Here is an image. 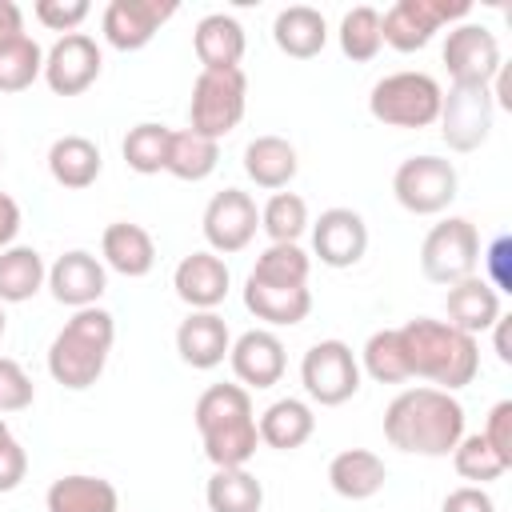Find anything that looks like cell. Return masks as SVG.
<instances>
[{
	"label": "cell",
	"instance_id": "1",
	"mask_svg": "<svg viewBox=\"0 0 512 512\" xmlns=\"http://www.w3.org/2000/svg\"><path fill=\"white\" fill-rule=\"evenodd\" d=\"M464 436V404L444 388H404L384 408V440L408 456H452Z\"/></svg>",
	"mask_w": 512,
	"mask_h": 512
},
{
	"label": "cell",
	"instance_id": "2",
	"mask_svg": "<svg viewBox=\"0 0 512 512\" xmlns=\"http://www.w3.org/2000/svg\"><path fill=\"white\" fill-rule=\"evenodd\" d=\"M396 332H400L404 360H408L412 376H420L444 392H456L476 380V372H480L476 336L452 328L448 320H432V316H416V320L400 324Z\"/></svg>",
	"mask_w": 512,
	"mask_h": 512
},
{
	"label": "cell",
	"instance_id": "3",
	"mask_svg": "<svg viewBox=\"0 0 512 512\" xmlns=\"http://www.w3.org/2000/svg\"><path fill=\"white\" fill-rule=\"evenodd\" d=\"M192 416H196V432L204 440V456L212 460V468H248V460L260 448L248 388L212 384L200 392Z\"/></svg>",
	"mask_w": 512,
	"mask_h": 512
},
{
	"label": "cell",
	"instance_id": "4",
	"mask_svg": "<svg viewBox=\"0 0 512 512\" xmlns=\"http://www.w3.org/2000/svg\"><path fill=\"white\" fill-rule=\"evenodd\" d=\"M112 340H116V320L108 308L92 304V308L72 312V320L48 344V376L72 392L92 388L108 364Z\"/></svg>",
	"mask_w": 512,
	"mask_h": 512
},
{
	"label": "cell",
	"instance_id": "5",
	"mask_svg": "<svg viewBox=\"0 0 512 512\" xmlns=\"http://www.w3.org/2000/svg\"><path fill=\"white\" fill-rule=\"evenodd\" d=\"M444 88L428 72H388L368 92V112L384 128H428L440 116Z\"/></svg>",
	"mask_w": 512,
	"mask_h": 512
},
{
	"label": "cell",
	"instance_id": "6",
	"mask_svg": "<svg viewBox=\"0 0 512 512\" xmlns=\"http://www.w3.org/2000/svg\"><path fill=\"white\" fill-rule=\"evenodd\" d=\"M248 108V76L244 68H224V72H204L192 80V100H188V128L224 140Z\"/></svg>",
	"mask_w": 512,
	"mask_h": 512
},
{
	"label": "cell",
	"instance_id": "7",
	"mask_svg": "<svg viewBox=\"0 0 512 512\" xmlns=\"http://www.w3.org/2000/svg\"><path fill=\"white\" fill-rule=\"evenodd\" d=\"M480 264V232L472 220L464 216H448L440 224H432V232L420 244V272L432 284H460L468 276H476Z\"/></svg>",
	"mask_w": 512,
	"mask_h": 512
},
{
	"label": "cell",
	"instance_id": "8",
	"mask_svg": "<svg viewBox=\"0 0 512 512\" xmlns=\"http://www.w3.org/2000/svg\"><path fill=\"white\" fill-rule=\"evenodd\" d=\"M460 176L444 156H408L392 176V196L412 216H436L456 200Z\"/></svg>",
	"mask_w": 512,
	"mask_h": 512
},
{
	"label": "cell",
	"instance_id": "9",
	"mask_svg": "<svg viewBox=\"0 0 512 512\" xmlns=\"http://www.w3.org/2000/svg\"><path fill=\"white\" fill-rule=\"evenodd\" d=\"M468 12H472L468 0H396L380 16V36L396 52H420L444 24L464 20Z\"/></svg>",
	"mask_w": 512,
	"mask_h": 512
},
{
	"label": "cell",
	"instance_id": "10",
	"mask_svg": "<svg viewBox=\"0 0 512 512\" xmlns=\"http://www.w3.org/2000/svg\"><path fill=\"white\" fill-rule=\"evenodd\" d=\"M300 384L320 408H336L360 392V360L344 340H316L300 360Z\"/></svg>",
	"mask_w": 512,
	"mask_h": 512
},
{
	"label": "cell",
	"instance_id": "11",
	"mask_svg": "<svg viewBox=\"0 0 512 512\" xmlns=\"http://www.w3.org/2000/svg\"><path fill=\"white\" fill-rule=\"evenodd\" d=\"M492 92L484 84H452L440 100V136L452 152H476L492 132Z\"/></svg>",
	"mask_w": 512,
	"mask_h": 512
},
{
	"label": "cell",
	"instance_id": "12",
	"mask_svg": "<svg viewBox=\"0 0 512 512\" xmlns=\"http://www.w3.org/2000/svg\"><path fill=\"white\" fill-rule=\"evenodd\" d=\"M204 240H208V252L216 256H232V252H244L260 228V212H256V200L240 188H224L208 200L204 208Z\"/></svg>",
	"mask_w": 512,
	"mask_h": 512
},
{
	"label": "cell",
	"instance_id": "13",
	"mask_svg": "<svg viewBox=\"0 0 512 512\" xmlns=\"http://www.w3.org/2000/svg\"><path fill=\"white\" fill-rule=\"evenodd\" d=\"M444 68L452 76V84H492V76L500 72V40L484 28V24H456L444 36Z\"/></svg>",
	"mask_w": 512,
	"mask_h": 512
},
{
	"label": "cell",
	"instance_id": "14",
	"mask_svg": "<svg viewBox=\"0 0 512 512\" xmlns=\"http://www.w3.org/2000/svg\"><path fill=\"white\" fill-rule=\"evenodd\" d=\"M100 64H104V56H100L96 40L88 32H68L44 52V84L56 96H80L96 84Z\"/></svg>",
	"mask_w": 512,
	"mask_h": 512
},
{
	"label": "cell",
	"instance_id": "15",
	"mask_svg": "<svg viewBox=\"0 0 512 512\" xmlns=\"http://www.w3.org/2000/svg\"><path fill=\"white\" fill-rule=\"evenodd\" d=\"M176 16L172 0H112L104 8V40L116 52H140L144 44H152V36Z\"/></svg>",
	"mask_w": 512,
	"mask_h": 512
},
{
	"label": "cell",
	"instance_id": "16",
	"mask_svg": "<svg viewBox=\"0 0 512 512\" xmlns=\"http://www.w3.org/2000/svg\"><path fill=\"white\" fill-rule=\"evenodd\" d=\"M308 228H312V256L324 268H352L368 252V224L352 208H328Z\"/></svg>",
	"mask_w": 512,
	"mask_h": 512
},
{
	"label": "cell",
	"instance_id": "17",
	"mask_svg": "<svg viewBox=\"0 0 512 512\" xmlns=\"http://www.w3.org/2000/svg\"><path fill=\"white\" fill-rule=\"evenodd\" d=\"M108 288V272H104V260H96L92 252L84 248H72L64 256H56V264L48 268V292L56 304L64 308H92Z\"/></svg>",
	"mask_w": 512,
	"mask_h": 512
},
{
	"label": "cell",
	"instance_id": "18",
	"mask_svg": "<svg viewBox=\"0 0 512 512\" xmlns=\"http://www.w3.org/2000/svg\"><path fill=\"white\" fill-rule=\"evenodd\" d=\"M228 364L240 380V388H272L284 376V340L272 328H248L244 336L232 340L228 348Z\"/></svg>",
	"mask_w": 512,
	"mask_h": 512
},
{
	"label": "cell",
	"instance_id": "19",
	"mask_svg": "<svg viewBox=\"0 0 512 512\" xmlns=\"http://www.w3.org/2000/svg\"><path fill=\"white\" fill-rule=\"evenodd\" d=\"M172 288L176 296L192 308V312H216V304H224L228 288H232V272L216 252H188L176 272H172Z\"/></svg>",
	"mask_w": 512,
	"mask_h": 512
},
{
	"label": "cell",
	"instance_id": "20",
	"mask_svg": "<svg viewBox=\"0 0 512 512\" xmlns=\"http://www.w3.org/2000/svg\"><path fill=\"white\" fill-rule=\"evenodd\" d=\"M228 348H232V332L220 312H188L176 328V352L188 368L208 372V368L224 364Z\"/></svg>",
	"mask_w": 512,
	"mask_h": 512
},
{
	"label": "cell",
	"instance_id": "21",
	"mask_svg": "<svg viewBox=\"0 0 512 512\" xmlns=\"http://www.w3.org/2000/svg\"><path fill=\"white\" fill-rule=\"evenodd\" d=\"M192 48H196V60L204 64V72H224V68H240L248 40H244V28L236 16L208 12L192 32Z\"/></svg>",
	"mask_w": 512,
	"mask_h": 512
},
{
	"label": "cell",
	"instance_id": "22",
	"mask_svg": "<svg viewBox=\"0 0 512 512\" xmlns=\"http://www.w3.org/2000/svg\"><path fill=\"white\" fill-rule=\"evenodd\" d=\"M100 256H104V264H108L112 272H120V276H128V280H140V276H148L152 264H156V244H152L148 228H140V224H132V220H116V224H108L104 236H100Z\"/></svg>",
	"mask_w": 512,
	"mask_h": 512
},
{
	"label": "cell",
	"instance_id": "23",
	"mask_svg": "<svg viewBox=\"0 0 512 512\" xmlns=\"http://www.w3.org/2000/svg\"><path fill=\"white\" fill-rule=\"evenodd\" d=\"M444 308H448V324L460 328V332H468V336L488 332L504 316L500 312V292L488 280H480V276H468V280L452 284Z\"/></svg>",
	"mask_w": 512,
	"mask_h": 512
},
{
	"label": "cell",
	"instance_id": "24",
	"mask_svg": "<svg viewBox=\"0 0 512 512\" xmlns=\"http://www.w3.org/2000/svg\"><path fill=\"white\" fill-rule=\"evenodd\" d=\"M256 432H260V444L276 448V452H292L300 444L312 440L316 432V412L312 404L296 400V396H284V400H272L260 420H256Z\"/></svg>",
	"mask_w": 512,
	"mask_h": 512
},
{
	"label": "cell",
	"instance_id": "25",
	"mask_svg": "<svg viewBox=\"0 0 512 512\" xmlns=\"http://www.w3.org/2000/svg\"><path fill=\"white\" fill-rule=\"evenodd\" d=\"M384 480H388V468L368 448H344L328 460V484L344 500H368L384 488Z\"/></svg>",
	"mask_w": 512,
	"mask_h": 512
},
{
	"label": "cell",
	"instance_id": "26",
	"mask_svg": "<svg viewBox=\"0 0 512 512\" xmlns=\"http://www.w3.org/2000/svg\"><path fill=\"white\" fill-rule=\"evenodd\" d=\"M272 40L284 56L292 60H312L324 52L328 44V24L316 8L308 4H292V8H280L276 20H272Z\"/></svg>",
	"mask_w": 512,
	"mask_h": 512
},
{
	"label": "cell",
	"instance_id": "27",
	"mask_svg": "<svg viewBox=\"0 0 512 512\" xmlns=\"http://www.w3.org/2000/svg\"><path fill=\"white\" fill-rule=\"evenodd\" d=\"M44 504L48 512H120V492L104 476L72 472V476L52 480Z\"/></svg>",
	"mask_w": 512,
	"mask_h": 512
},
{
	"label": "cell",
	"instance_id": "28",
	"mask_svg": "<svg viewBox=\"0 0 512 512\" xmlns=\"http://www.w3.org/2000/svg\"><path fill=\"white\" fill-rule=\"evenodd\" d=\"M300 160H296V148L284 140V136H256L248 140L244 148V172L256 188H268V192H284L296 176Z\"/></svg>",
	"mask_w": 512,
	"mask_h": 512
},
{
	"label": "cell",
	"instance_id": "29",
	"mask_svg": "<svg viewBox=\"0 0 512 512\" xmlns=\"http://www.w3.org/2000/svg\"><path fill=\"white\" fill-rule=\"evenodd\" d=\"M244 308L272 328H292L312 312V292H308V284L304 288H280V284L244 280Z\"/></svg>",
	"mask_w": 512,
	"mask_h": 512
},
{
	"label": "cell",
	"instance_id": "30",
	"mask_svg": "<svg viewBox=\"0 0 512 512\" xmlns=\"http://www.w3.org/2000/svg\"><path fill=\"white\" fill-rule=\"evenodd\" d=\"M100 168H104L100 148L88 136H60L48 148V172H52V180L60 188H72V192L92 188L96 176H100Z\"/></svg>",
	"mask_w": 512,
	"mask_h": 512
},
{
	"label": "cell",
	"instance_id": "31",
	"mask_svg": "<svg viewBox=\"0 0 512 512\" xmlns=\"http://www.w3.org/2000/svg\"><path fill=\"white\" fill-rule=\"evenodd\" d=\"M48 284L44 256L28 244H12L0 252V304H24Z\"/></svg>",
	"mask_w": 512,
	"mask_h": 512
},
{
	"label": "cell",
	"instance_id": "32",
	"mask_svg": "<svg viewBox=\"0 0 512 512\" xmlns=\"http://www.w3.org/2000/svg\"><path fill=\"white\" fill-rule=\"evenodd\" d=\"M220 164V140H208L192 128L184 132H172L168 140V160H164V172L184 180V184H196V180H208Z\"/></svg>",
	"mask_w": 512,
	"mask_h": 512
},
{
	"label": "cell",
	"instance_id": "33",
	"mask_svg": "<svg viewBox=\"0 0 512 512\" xmlns=\"http://www.w3.org/2000/svg\"><path fill=\"white\" fill-rule=\"evenodd\" d=\"M204 500L212 512H260L264 484L248 468H216L204 484Z\"/></svg>",
	"mask_w": 512,
	"mask_h": 512
},
{
	"label": "cell",
	"instance_id": "34",
	"mask_svg": "<svg viewBox=\"0 0 512 512\" xmlns=\"http://www.w3.org/2000/svg\"><path fill=\"white\" fill-rule=\"evenodd\" d=\"M312 272V256L300 244H268L256 256V268L248 272V280L256 284H280V288H304Z\"/></svg>",
	"mask_w": 512,
	"mask_h": 512
},
{
	"label": "cell",
	"instance_id": "35",
	"mask_svg": "<svg viewBox=\"0 0 512 512\" xmlns=\"http://www.w3.org/2000/svg\"><path fill=\"white\" fill-rule=\"evenodd\" d=\"M360 368H364L376 384H404V380H412L408 360H404L400 332H396V328H380V332H372V336L364 340Z\"/></svg>",
	"mask_w": 512,
	"mask_h": 512
},
{
	"label": "cell",
	"instance_id": "36",
	"mask_svg": "<svg viewBox=\"0 0 512 512\" xmlns=\"http://www.w3.org/2000/svg\"><path fill=\"white\" fill-rule=\"evenodd\" d=\"M44 76V48L24 32L0 44V92H24Z\"/></svg>",
	"mask_w": 512,
	"mask_h": 512
},
{
	"label": "cell",
	"instance_id": "37",
	"mask_svg": "<svg viewBox=\"0 0 512 512\" xmlns=\"http://www.w3.org/2000/svg\"><path fill=\"white\" fill-rule=\"evenodd\" d=\"M340 52L352 60V64H368L380 56L384 48V36H380V12L360 4V8H348L344 20H340Z\"/></svg>",
	"mask_w": 512,
	"mask_h": 512
},
{
	"label": "cell",
	"instance_id": "38",
	"mask_svg": "<svg viewBox=\"0 0 512 512\" xmlns=\"http://www.w3.org/2000/svg\"><path fill=\"white\" fill-rule=\"evenodd\" d=\"M168 140H172V128L152 124V120L128 128V136H124V144H120L124 164H128L132 172H140V176H156V172H164Z\"/></svg>",
	"mask_w": 512,
	"mask_h": 512
},
{
	"label": "cell",
	"instance_id": "39",
	"mask_svg": "<svg viewBox=\"0 0 512 512\" xmlns=\"http://www.w3.org/2000/svg\"><path fill=\"white\" fill-rule=\"evenodd\" d=\"M308 204L296 192H272L268 204L260 208V228L268 232L272 244H300V236L308 232Z\"/></svg>",
	"mask_w": 512,
	"mask_h": 512
},
{
	"label": "cell",
	"instance_id": "40",
	"mask_svg": "<svg viewBox=\"0 0 512 512\" xmlns=\"http://www.w3.org/2000/svg\"><path fill=\"white\" fill-rule=\"evenodd\" d=\"M452 464H456V472L464 476V480H472V484H488V480H500L512 464L508 460H500L496 456V448L480 436V432H472V436H460V444L452 448Z\"/></svg>",
	"mask_w": 512,
	"mask_h": 512
},
{
	"label": "cell",
	"instance_id": "41",
	"mask_svg": "<svg viewBox=\"0 0 512 512\" xmlns=\"http://www.w3.org/2000/svg\"><path fill=\"white\" fill-rule=\"evenodd\" d=\"M36 400L32 376L20 368V360L0 356V412H24Z\"/></svg>",
	"mask_w": 512,
	"mask_h": 512
},
{
	"label": "cell",
	"instance_id": "42",
	"mask_svg": "<svg viewBox=\"0 0 512 512\" xmlns=\"http://www.w3.org/2000/svg\"><path fill=\"white\" fill-rule=\"evenodd\" d=\"M32 12H36V20L44 24V28H52V32H76L84 20H88V0H36L32 4Z\"/></svg>",
	"mask_w": 512,
	"mask_h": 512
},
{
	"label": "cell",
	"instance_id": "43",
	"mask_svg": "<svg viewBox=\"0 0 512 512\" xmlns=\"http://www.w3.org/2000/svg\"><path fill=\"white\" fill-rule=\"evenodd\" d=\"M496 292H512V236H496L484 252V276Z\"/></svg>",
	"mask_w": 512,
	"mask_h": 512
},
{
	"label": "cell",
	"instance_id": "44",
	"mask_svg": "<svg viewBox=\"0 0 512 512\" xmlns=\"http://www.w3.org/2000/svg\"><path fill=\"white\" fill-rule=\"evenodd\" d=\"M480 436L496 448V456H500V460H508V464H512V400L492 404L488 424H484V432H480Z\"/></svg>",
	"mask_w": 512,
	"mask_h": 512
},
{
	"label": "cell",
	"instance_id": "45",
	"mask_svg": "<svg viewBox=\"0 0 512 512\" xmlns=\"http://www.w3.org/2000/svg\"><path fill=\"white\" fill-rule=\"evenodd\" d=\"M28 476V452L20 448V440H4L0 444V492L20 488V480Z\"/></svg>",
	"mask_w": 512,
	"mask_h": 512
},
{
	"label": "cell",
	"instance_id": "46",
	"mask_svg": "<svg viewBox=\"0 0 512 512\" xmlns=\"http://www.w3.org/2000/svg\"><path fill=\"white\" fill-rule=\"evenodd\" d=\"M440 512H496V504L480 484H464V488H452L444 496Z\"/></svg>",
	"mask_w": 512,
	"mask_h": 512
},
{
	"label": "cell",
	"instance_id": "47",
	"mask_svg": "<svg viewBox=\"0 0 512 512\" xmlns=\"http://www.w3.org/2000/svg\"><path fill=\"white\" fill-rule=\"evenodd\" d=\"M16 232H20V204L8 192H0V252L12 248Z\"/></svg>",
	"mask_w": 512,
	"mask_h": 512
},
{
	"label": "cell",
	"instance_id": "48",
	"mask_svg": "<svg viewBox=\"0 0 512 512\" xmlns=\"http://www.w3.org/2000/svg\"><path fill=\"white\" fill-rule=\"evenodd\" d=\"M16 36H24V12H20V4L0 0V44H8Z\"/></svg>",
	"mask_w": 512,
	"mask_h": 512
},
{
	"label": "cell",
	"instance_id": "49",
	"mask_svg": "<svg viewBox=\"0 0 512 512\" xmlns=\"http://www.w3.org/2000/svg\"><path fill=\"white\" fill-rule=\"evenodd\" d=\"M492 340H496L500 364H512V316H500V320L492 324Z\"/></svg>",
	"mask_w": 512,
	"mask_h": 512
},
{
	"label": "cell",
	"instance_id": "50",
	"mask_svg": "<svg viewBox=\"0 0 512 512\" xmlns=\"http://www.w3.org/2000/svg\"><path fill=\"white\" fill-rule=\"evenodd\" d=\"M4 440H12V428H8V424H4V416H0V444H4Z\"/></svg>",
	"mask_w": 512,
	"mask_h": 512
},
{
	"label": "cell",
	"instance_id": "51",
	"mask_svg": "<svg viewBox=\"0 0 512 512\" xmlns=\"http://www.w3.org/2000/svg\"><path fill=\"white\" fill-rule=\"evenodd\" d=\"M4 328H8V316H4V304H0V340H4Z\"/></svg>",
	"mask_w": 512,
	"mask_h": 512
},
{
	"label": "cell",
	"instance_id": "52",
	"mask_svg": "<svg viewBox=\"0 0 512 512\" xmlns=\"http://www.w3.org/2000/svg\"><path fill=\"white\" fill-rule=\"evenodd\" d=\"M0 168H4V152H0Z\"/></svg>",
	"mask_w": 512,
	"mask_h": 512
}]
</instances>
